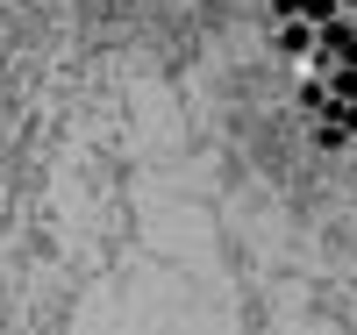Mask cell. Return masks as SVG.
I'll use <instances>...</instances> for the list:
<instances>
[{"label":"cell","mask_w":357,"mask_h":335,"mask_svg":"<svg viewBox=\"0 0 357 335\" xmlns=\"http://www.w3.org/2000/svg\"><path fill=\"white\" fill-rule=\"evenodd\" d=\"M329 93L336 100H357V65H329Z\"/></svg>","instance_id":"3957f363"},{"label":"cell","mask_w":357,"mask_h":335,"mask_svg":"<svg viewBox=\"0 0 357 335\" xmlns=\"http://www.w3.org/2000/svg\"><path fill=\"white\" fill-rule=\"evenodd\" d=\"M301 15L321 29V22H336V15H343V0H301Z\"/></svg>","instance_id":"277c9868"},{"label":"cell","mask_w":357,"mask_h":335,"mask_svg":"<svg viewBox=\"0 0 357 335\" xmlns=\"http://www.w3.org/2000/svg\"><path fill=\"white\" fill-rule=\"evenodd\" d=\"M343 65H357V36H350V50H343Z\"/></svg>","instance_id":"8992f818"},{"label":"cell","mask_w":357,"mask_h":335,"mask_svg":"<svg viewBox=\"0 0 357 335\" xmlns=\"http://www.w3.org/2000/svg\"><path fill=\"white\" fill-rule=\"evenodd\" d=\"M272 43H279V57H314V22L307 15H279Z\"/></svg>","instance_id":"7a4b0ae2"},{"label":"cell","mask_w":357,"mask_h":335,"mask_svg":"<svg viewBox=\"0 0 357 335\" xmlns=\"http://www.w3.org/2000/svg\"><path fill=\"white\" fill-rule=\"evenodd\" d=\"M272 15H301V0H272Z\"/></svg>","instance_id":"5b68a950"},{"label":"cell","mask_w":357,"mask_h":335,"mask_svg":"<svg viewBox=\"0 0 357 335\" xmlns=\"http://www.w3.org/2000/svg\"><path fill=\"white\" fill-rule=\"evenodd\" d=\"M350 36H357V22H350V15H336V22H321V29H314V72H329V65H343V50H350Z\"/></svg>","instance_id":"6da1fadb"},{"label":"cell","mask_w":357,"mask_h":335,"mask_svg":"<svg viewBox=\"0 0 357 335\" xmlns=\"http://www.w3.org/2000/svg\"><path fill=\"white\" fill-rule=\"evenodd\" d=\"M343 8H357V0H343Z\"/></svg>","instance_id":"52a82bcc"}]
</instances>
